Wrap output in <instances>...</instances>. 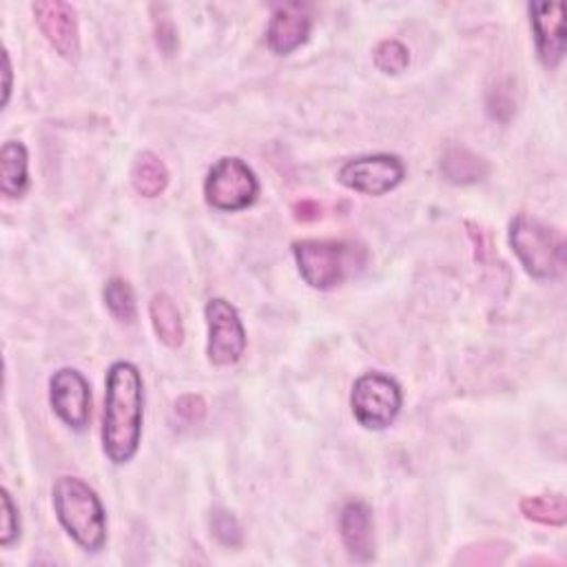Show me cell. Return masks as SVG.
I'll list each match as a JSON object with an SVG mask.
<instances>
[{"mask_svg":"<svg viewBox=\"0 0 567 567\" xmlns=\"http://www.w3.org/2000/svg\"><path fill=\"white\" fill-rule=\"evenodd\" d=\"M144 384L140 370L129 361H116L107 372L103 450L116 465L129 463L142 439Z\"/></svg>","mask_w":567,"mask_h":567,"instance_id":"1","label":"cell"},{"mask_svg":"<svg viewBox=\"0 0 567 567\" xmlns=\"http://www.w3.org/2000/svg\"><path fill=\"white\" fill-rule=\"evenodd\" d=\"M54 510L65 532L86 552H101L107 545V514L82 479L60 477L54 486Z\"/></svg>","mask_w":567,"mask_h":567,"instance_id":"2","label":"cell"},{"mask_svg":"<svg viewBox=\"0 0 567 567\" xmlns=\"http://www.w3.org/2000/svg\"><path fill=\"white\" fill-rule=\"evenodd\" d=\"M510 246L525 273L539 281L558 279L565 270L563 233L528 213L510 222Z\"/></svg>","mask_w":567,"mask_h":567,"instance_id":"3","label":"cell"},{"mask_svg":"<svg viewBox=\"0 0 567 567\" xmlns=\"http://www.w3.org/2000/svg\"><path fill=\"white\" fill-rule=\"evenodd\" d=\"M293 255L302 279L317 291L344 284L346 277L363 268L366 251L337 240H302L293 244Z\"/></svg>","mask_w":567,"mask_h":567,"instance_id":"4","label":"cell"},{"mask_svg":"<svg viewBox=\"0 0 567 567\" xmlns=\"http://www.w3.org/2000/svg\"><path fill=\"white\" fill-rule=\"evenodd\" d=\"M402 404V386L384 372L361 374L350 393L352 415L366 430L389 428L397 419Z\"/></svg>","mask_w":567,"mask_h":567,"instance_id":"5","label":"cell"},{"mask_svg":"<svg viewBox=\"0 0 567 567\" xmlns=\"http://www.w3.org/2000/svg\"><path fill=\"white\" fill-rule=\"evenodd\" d=\"M259 182L253 169L240 158L218 160L205 180V200L222 213L244 211L255 205Z\"/></svg>","mask_w":567,"mask_h":567,"instance_id":"6","label":"cell"},{"mask_svg":"<svg viewBox=\"0 0 567 567\" xmlns=\"http://www.w3.org/2000/svg\"><path fill=\"white\" fill-rule=\"evenodd\" d=\"M406 177V164L402 158L391 153H377V155H363L348 160L339 173L337 180L350 188L355 194L380 198L386 196L404 182Z\"/></svg>","mask_w":567,"mask_h":567,"instance_id":"7","label":"cell"},{"mask_svg":"<svg viewBox=\"0 0 567 567\" xmlns=\"http://www.w3.org/2000/svg\"><path fill=\"white\" fill-rule=\"evenodd\" d=\"M205 315L209 326V361L222 368L238 363L246 350V331L235 306L222 298H213L209 300Z\"/></svg>","mask_w":567,"mask_h":567,"instance_id":"8","label":"cell"},{"mask_svg":"<svg viewBox=\"0 0 567 567\" xmlns=\"http://www.w3.org/2000/svg\"><path fill=\"white\" fill-rule=\"evenodd\" d=\"M49 402L54 413L73 430H84L91 421V386L82 372L60 368L49 380Z\"/></svg>","mask_w":567,"mask_h":567,"instance_id":"9","label":"cell"},{"mask_svg":"<svg viewBox=\"0 0 567 567\" xmlns=\"http://www.w3.org/2000/svg\"><path fill=\"white\" fill-rule=\"evenodd\" d=\"M311 30H313L311 5L306 3L277 5L266 27V45L277 56L293 54L309 40Z\"/></svg>","mask_w":567,"mask_h":567,"instance_id":"10","label":"cell"},{"mask_svg":"<svg viewBox=\"0 0 567 567\" xmlns=\"http://www.w3.org/2000/svg\"><path fill=\"white\" fill-rule=\"evenodd\" d=\"M34 16L49 40V45L67 60H78L80 56V32L76 21V10L62 0H40L34 5Z\"/></svg>","mask_w":567,"mask_h":567,"instance_id":"11","label":"cell"},{"mask_svg":"<svg viewBox=\"0 0 567 567\" xmlns=\"http://www.w3.org/2000/svg\"><path fill=\"white\" fill-rule=\"evenodd\" d=\"M530 23L541 62L556 69L565 58V5L530 3Z\"/></svg>","mask_w":567,"mask_h":567,"instance_id":"12","label":"cell"},{"mask_svg":"<svg viewBox=\"0 0 567 567\" xmlns=\"http://www.w3.org/2000/svg\"><path fill=\"white\" fill-rule=\"evenodd\" d=\"M339 536L352 560L370 563L374 558L372 514H370V508L361 499H352L342 508Z\"/></svg>","mask_w":567,"mask_h":567,"instance_id":"13","label":"cell"},{"mask_svg":"<svg viewBox=\"0 0 567 567\" xmlns=\"http://www.w3.org/2000/svg\"><path fill=\"white\" fill-rule=\"evenodd\" d=\"M30 188V153L23 142L10 140L0 149V192L5 198H23Z\"/></svg>","mask_w":567,"mask_h":567,"instance_id":"14","label":"cell"},{"mask_svg":"<svg viewBox=\"0 0 567 567\" xmlns=\"http://www.w3.org/2000/svg\"><path fill=\"white\" fill-rule=\"evenodd\" d=\"M441 173L448 182L467 186L490 175V162L465 147H452L441 158Z\"/></svg>","mask_w":567,"mask_h":567,"instance_id":"15","label":"cell"},{"mask_svg":"<svg viewBox=\"0 0 567 567\" xmlns=\"http://www.w3.org/2000/svg\"><path fill=\"white\" fill-rule=\"evenodd\" d=\"M131 184L142 198H158L169 186V169L153 151H142L131 164Z\"/></svg>","mask_w":567,"mask_h":567,"instance_id":"16","label":"cell"},{"mask_svg":"<svg viewBox=\"0 0 567 567\" xmlns=\"http://www.w3.org/2000/svg\"><path fill=\"white\" fill-rule=\"evenodd\" d=\"M149 315L158 339L169 348H180L184 344V322L175 302L166 293L153 296L149 304Z\"/></svg>","mask_w":567,"mask_h":567,"instance_id":"17","label":"cell"},{"mask_svg":"<svg viewBox=\"0 0 567 567\" xmlns=\"http://www.w3.org/2000/svg\"><path fill=\"white\" fill-rule=\"evenodd\" d=\"M521 514L528 521L547 528H563L567 521V504L563 495H539L521 499Z\"/></svg>","mask_w":567,"mask_h":567,"instance_id":"18","label":"cell"},{"mask_svg":"<svg viewBox=\"0 0 567 567\" xmlns=\"http://www.w3.org/2000/svg\"><path fill=\"white\" fill-rule=\"evenodd\" d=\"M105 304L114 320L120 324H134L138 317V304L131 284L123 277H112L105 287Z\"/></svg>","mask_w":567,"mask_h":567,"instance_id":"19","label":"cell"},{"mask_svg":"<svg viewBox=\"0 0 567 567\" xmlns=\"http://www.w3.org/2000/svg\"><path fill=\"white\" fill-rule=\"evenodd\" d=\"M372 60H374V67L380 71L397 76V73L406 71V67L410 65V51L404 43H400L395 38H389V40H382L380 45L374 47Z\"/></svg>","mask_w":567,"mask_h":567,"instance_id":"20","label":"cell"},{"mask_svg":"<svg viewBox=\"0 0 567 567\" xmlns=\"http://www.w3.org/2000/svg\"><path fill=\"white\" fill-rule=\"evenodd\" d=\"M211 532L227 547H240L244 541L238 519L224 508H216L211 512Z\"/></svg>","mask_w":567,"mask_h":567,"instance_id":"21","label":"cell"},{"mask_svg":"<svg viewBox=\"0 0 567 567\" xmlns=\"http://www.w3.org/2000/svg\"><path fill=\"white\" fill-rule=\"evenodd\" d=\"M0 495H3L0 497L3 499V532H0V545L12 547L21 539V517L10 490L3 488Z\"/></svg>","mask_w":567,"mask_h":567,"instance_id":"22","label":"cell"},{"mask_svg":"<svg viewBox=\"0 0 567 567\" xmlns=\"http://www.w3.org/2000/svg\"><path fill=\"white\" fill-rule=\"evenodd\" d=\"M177 415L188 424H200L207 417V402L200 395H182L175 402Z\"/></svg>","mask_w":567,"mask_h":567,"instance_id":"23","label":"cell"},{"mask_svg":"<svg viewBox=\"0 0 567 567\" xmlns=\"http://www.w3.org/2000/svg\"><path fill=\"white\" fill-rule=\"evenodd\" d=\"M465 229H467V235L472 240V244H475V255L479 262H488L490 255H493V238H490V231L484 229L482 224L477 222H465Z\"/></svg>","mask_w":567,"mask_h":567,"instance_id":"24","label":"cell"},{"mask_svg":"<svg viewBox=\"0 0 567 567\" xmlns=\"http://www.w3.org/2000/svg\"><path fill=\"white\" fill-rule=\"evenodd\" d=\"M155 40H158V47L171 56L177 47V32L173 27V23L169 21V16H158L155 19Z\"/></svg>","mask_w":567,"mask_h":567,"instance_id":"25","label":"cell"},{"mask_svg":"<svg viewBox=\"0 0 567 567\" xmlns=\"http://www.w3.org/2000/svg\"><path fill=\"white\" fill-rule=\"evenodd\" d=\"M293 216L300 222H315V220L322 218V205L315 202V200H300L293 207Z\"/></svg>","mask_w":567,"mask_h":567,"instance_id":"26","label":"cell"},{"mask_svg":"<svg viewBox=\"0 0 567 567\" xmlns=\"http://www.w3.org/2000/svg\"><path fill=\"white\" fill-rule=\"evenodd\" d=\"M3 76H5V82H3V105L10 103V93H12V60H10V54L3 51Z\"/></svg>","mask_w":567,"mask_h":567,"instance_id":"27","label":"cell"}]
</instances>
